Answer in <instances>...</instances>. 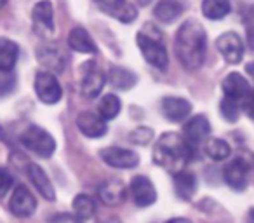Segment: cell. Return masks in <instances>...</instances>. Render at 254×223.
Instances as JSON below:
<instances>
[{"label":"cell","instance_id":"9c48e42d","mask_svg":"<svg viewBox=\"0 0 254 223\" xmlns=\"http://www.w3.org/2000/svg\"><path fill=\"white\" fill-rule=\"evenodd\" d=\"M216 47L230 65H237L244 58V42L235 32H226L216 40Z\"/></svg>","mask_w":254,"mask_h":223},{"label":"cell","instance_id":"ac0fdd59","mask_svg":"<svg viewBox=\"0 0 254 223\" xmlns=\"http://www.w3.org/2000/svg\"><path fill=\"white\" fill-rule=\"evenodd\" d=\"M162 114L171 122H181L190 115L191 105L183 98H176V96H169V98L162 99Z\"/></svg>","mask_w":254,"mask_h":223},{"label":"cell","instance_id":"60d3db41","mask_svg":"<svg viewBox=\"0 0 254 223\" xmlns=\"http://www.w3.org/2000/svg\"><path fill=\"white\" fill-rule=\"evenodd\" d=\"M249 218H251V223H254V208L251 209V213H249Z\"/></svg>","mask_w":254,"mask_h":223},{"label":"cell","instance_id":"7a4b0ae2","mask_svg":"<svg viewBox=\"0 0 254 223\" xmlns=\"http://www.w3.org/2000/svg\"><path fill=\"white\" fill-rule=\"evenodd\" d=\"M193 153L195 149L191 145H188L187 140L181 138L176 133H166L155 143L153 162L176 174L185 169V166L190 162Z\"/></svg>","mask_w":254,"mask_h":223},{"label":"cell","instance_id":"836d02e7","mask_svg":"<svg viewBox=\"0 0 254 223\" xmlns=\"http://www.w3.org/2000/svg\"><path fill=\"white\" fill-rule=\"evenodd\" d=\"M12 185V176L5 169H0V197H4Z\"/></svg>","mask_w":254,"mask_h":223},{"label":"cell","instance_id":"30bf717a","mask_svg":"<svg viewBox=\"0 0 254 223\" xmlns=\"http://www.w3.org/2000/svg\"><path fill=\"white\" fill-rule=\"evenodd\" d=\"M129 194L138 208H148L157 201V190L146 176H134L129 185Z\"/></svg>","mask_w":254,"mask_h":223},{"label":"cell","instance_id":"7402d4cb","mask_svg":"<svg viewBox=\"0 0 254 223\" xmlns=\"http://www.w3.org/2000/svg\"><path fill=\"white\" fill-rule=\"evenodd\" d=\"M187 7L185 0H159V4L155 5V18L162 23H173L181 16V12Z\"/></svg>","mask_w":254,"mask_h":223},{"label":"cell","instance_id":"4fadbf2b","mask_svg":"<svg viewBox=\"0 0 254 223\" xmlns=\"http://www.w3.org/2000/svg\"><path fill=\"white\" fill-rule=\"evenodd\" d=\"M209 135H211V124H209L205 115L191 117L183 128V138L187 140L188 145H191L193 149H197L204 140H207Z\"/></svg>","mask_w":254,"mask_h":223},{"label":"cell","instance_id":"603a6c76","mask_svg":"<svg viewBox=\"0 0 254 223\" xmlns=\"http://www.w3.org/2000/svg\"><path fill=\"white\" fill-rule=\"evenodd\" d=\"M174 190H176L178 197L190 201L197 192V178L190 171H180L174 174Z\"/></svg>","mask_w":254,"mask_h":223},{"label":"cell","instance_id":"d590c367","mask_svg":"<svg viewBox=\"0 0 254 223\" xmlns=\"http://www.w3.org/2000/svg\"><path fill=\"white\" fill-rule=\"evenodd\" d=\"M98 223H122L120 222L117 216H106V218H103V220H99Z\"/></svg>","mask_w":254,"mask_h":223},{"label":"cell","instance_id":"9a60e30c","mask_svg":"<svg viewBox=\"0 0 254 223\" xmlns=\"http://www.w3.org/2000/svg\"><path fill=\"white\" fill-rule=\"evenodd\" d=\"M37 60L44 68L53 72H61L66 63V56L63 51L56 46H51V44H44L37 49Z\"/></svg>","mask_w":254,"mask_h":223},{"label":"cell","instance_id":"52a82bcc","mask_svg":"<svg viewBox=\"0 0 254 223\" xmlns=\"http://www.w3.org/2000/svg\"><path fill=\"white\" fill-rule=\"evenodd\" d=\"M35 92L39 96V99L46 105H54L61 99L63 91L61 85L58 82V78L54 77L51 72H39L35 77Z\"/></svg>","mask_w":254,"mask_h":223},{"label":"cell","instance_id":"6da1fadb","mask_svg":"<svg viewBox=\"0 0 254 223\" xmlns=\"http://www.w3.org/2000/svg\"><path fill=\"white\" fill-rule=\"evenodd\" d=\"M207 37L202 25L195 19H188L180 26L174 40V51L180 63L188 72H195L202 67L205 60Z\"/></svg>","mask_w":254,"mask_h":223},{"label":"cell","instance_id":"1f68e13d","mask_svg":"<svg viewBox=\"0 0 254 223\" xmlns=\"http://www.w3.org/2000/svg\"><path fill=\"white\" fill-rule=\"evenodd\" d=\"M16 84V77L12 72H0V96L7 94Z\"/></svg>","mask_w":254,"mask_h":223},{"label":"cell","instance_id":"7c38bea8","mask_svg":"<svg viewBox=\"0 0 254 223\" xmlns=\"http://www.w3.org/2000/svg\"><path fill=\"white\" fill-rule=\"evenodd\" d=\"M223 178L226 185L233 190L240 192L247 187V178H249V166L244 159H233L223 169Z\"/></svg>","mask_w":254,"mask_h":223},{"label":"cell","instance_id":"d6986e66","mask_svg":"<svg viewBox=\"0 0 254 223\" xmlns=\"http://www.w3.org/2000/svg\"><path fill=\"white\" fill-rule=\"evenodd\" d=\"M77 126L87 138H101L106 133V122L92 112H82L77 117Z\"/></svg>","mask_w":254,"mask_h":223},{"label":"cell","instance_id":"ffe728a7","mask_svg":"<svg viewBox=\"0 0 254 223\" xmlns=\"http://www.w3.org/2000/svg\"><path fill=\"white\" fill-rule=\"evenodd\" d=\"M68 46H70V49L77 51V53H85V54L98 53L96 42L92 40V37L89 35L87 30L82 28V26L71 28V32L68 33Z\"/></svg>","mask_w":254,"mask_h":223},{"label":"cell","instance_id":"f35d334b","mask_svg":"<svg viewBox=\"0 0 254 223\" xmlns=\"http://www.w3.org/2000/svg\"><path fill=\"white\" fill-rule=\"evenodd\" d=\"M246 70H247V74H249L251 77L254 78V61H253V63H249V65H247V67H246Z\"/></svg>","mask_w":254,"mask_h":223},{"label":"cell","instance_id":"8fae6325","mask_svg":"<svg viewBox=\"0 0 254 223\" xmlns=\"http://www.w3.org/2000/svg\"><path fill=\"white\" fill-rule=\"evenodd\" d=\"M9 208H11L12 215L19 216V218H28V216H32L35 213L37 201L25 185H18L11 195Z\"/></svg>","mask_w":254,"mask_h":223},{"label":"cell","instance_id":"f546056e","mask_svg":"<svg viewBox=\"0 0 254 223\" xmlns=\"http://www.w3.org/2000/svg\"><path fill=\"white\" fill-rule=\"evenodd\" d=\"M221 115L230 122H235L240 115V103L235 99L230 98H223L221 101Z\"/></svg>","mask_w":254,"mask_h":223},{"label":"cell","instance_id":"4dcf8cb0","mask_svg":"<svg viewBox=\"0 0 254 223\" xmlns=\"http://www.w3.org/2000/svg\"><path fill=\"white\" fill-rule=\"evenodd\" d=\"M129 140H131L132 143H136V145H148L150 140H153V131L150 128L141 126V128H136L134 131L129 135Z\"/></svg>","mask_w":254,"mask_h":223},{"label":"cell","instance_id":"44dd1931","mask_svg":"<svg viewBox=\"0 0 254 223\" xmlns=\"http://www.w3.org/2000/svg\"><path fill=\"white\" fill-rule=\"evenodd\" d=\"M28 176H30V180H32L33 187L39 190V194L42 195L44 199H47V201H54V199H56V192H54L53 183L49 181V176H47L42 167L37 166V164H30Z\"/></svg>","mask_w":254,"mask_h":223},{"label":"cell","instance_id":"74e56055","mask_svg":"<svg viewBox=\"0 0 254 223\" xmlns=\"http://www.w3.org/2000/svg\"><path fill=\"white\" fill-rule=\"evenodd\" d=\"M249 46H251V49L254 51V28L249 30Z\"/></svg>","mask_w":254,"mask_h":223},{"label":"cell","instance_id":"484cf974","mask_svg":"<svg viewBox=\"0 0 254 223\" xmlns=\"http://www.w3.org/2000/svg\"><path fill=\"white\" fill-rule=\"evenodd\" d=\"M232 4L230 0H204L202 2V12L209 19H223L230 14Z\"/></svg>","mask_w":254,"mask_h":223},{"label":"cell","instance_id":"b9f144b4","mask_svg":"<svg viewBox=\"0 0 254 223\" xmlns=\"http://www.w3.org/2000/svg\"><path fill=\"white\" fill-rule=\"evenodd\" d=\"M4 4H5V0H0V7H4Z\"/></svg>","mask_w":254,"mask_h":223},{"label":"cell","instance_id":"83f0119b","mask_svg":"<svg viewBox=\"0 0 254 223\" xmlns=\"http://www.w3.org/2000/svg\"><path fill=\"white\" fill-rule=\"evenodd\" d=\"M73 213L77 218L82 220V222L92 218L96 213L94 199L89 197V195H85V194H78L77 197L73 199Z\"/></svg>","mask_w":254,"mask_h":223},{"label":"cell","instance_id":"5b68a950","mask_svg":"<svg viewBox=\"0 0 254 223\" xmlns=\"http://www.w3.org/2000/svg\"><path fill=\"white\" fill-rule=\"evenodd\" d=\"M32 21L33 30L37 35L44 39H51L56 35V25H54V9L51 0H40L39 4L32 9Z\"/></svg>","mask_w":254,"mask_h":223},{"label":"cell","instance_id":"8d00e7d4","mask_svg":"<svg viewBox=\"0 0 254 223\" xmlns=\"http://www.w3.org/2000/svg\"><path fill=\"white\" fill-rule=\"evenodd\" d=\"M166 223H191L190 220H187V218H173V220H169V222H166Z\"/></svg>","mask_w":254,"mask_h":223},{"label":"cell","instance_id":"3957f363","mask_svg":"<svg viewBox=\"0 0 254 223\" xmlns=\"http://www.w3.org/2000/svg\"><path fill=\"white\" fill-rule=\"evenodd\" d=\"M138 47L141 49L145 60L148 61L152 67L159 68V70H166L169 67V54L164 46L160 35H152L146 30L138 33Z\"/></svg>","mask_w":254,"mask_h":223},{"label":"cell","instance_id":"8992f818","mask_svg":"<svg viewBox=\"0 0 254 223\" xmlns=\"http://www.w3.org/2000/svg\"><path fill=\"white\" fill-rule=\"evenodd\" d=\"M106 82V77L101 68L96 65V61H87L82 65V85L80 91L84 98H96L103 91V85Z\"/></svg>","mask_w":254,"mask_h":223},{"label":"cell","instance_id":"cb8c5ba5","mask_svg":"<svg viewBox=\"0 0 254 223\" xmlns=\"http://www.w3.org/2000/svg\"><path fill=\"white\" fill-rule=\"evenodd\" d=\"M19 47L11 39H0V72H12L18 63Z\"/></svg>","mask_w":254,"mask_h":223},{"label":"cell","instance_id":"2e32d148","mask_svg":"<svg viewBox=\"0 0 254 223\" xmlns=\"http://www.w3.org/2000/svg\"><path fill=\"white\" fill-rule=\"evenodd\" d=\"M223 92H225V98L244 103V99H246L247 94L251 92L249 82H247L240 74L233 72V74L226 75V78L223 80Z\"/></svg>","mask_w":254,"mask_h":223},{"label":"cell","instance_id":"277c9868","mask_svg":"<svg viewBox=\"0 0 254 223\" xmlns=\"http://www.w3.org/2000/svg\"><path fill=\"white\" fill-rule=\"evenodd\" d=\"M21 143L26 150L44 159H49L56 150V142L54 138L46 131V129L39 128V126H28L25 131L21 133Z\"/></svg>","mask_w":254,"mask_h":223},{"label":"cell","instance_id":"ab89813d","mask_svg":"<svg viewBox=\"0 0 254 223\" xmlns=\"http://www.w3.org/2000/svg\"><path fill=\"white\" fill-rule=\"evenodd\" d=\"M138 2H139L141 5H148L150 2H152V0H138Z\"/></svg>","mask_w":254,"mask_h":223},{"label":"cell","instance_id":"4316f807","mask_svg":"<svg viewBox=\"0 0 254 223\" xmlns=\"http://www.w3.org/2000/svg\"><path fill=\"white\" fill-rule=\"evenodd\" d=\"M120 112V99L115 94H105L99 99L98 115L103 121H113Z\"/></svg>","mask_w":254,"mask_h":223},{"label":"cell","instance_id":"ba28073f","mask_svg":"<svg viewBox=\"0 0 254 223\" xmlns=\"http://www.w3.org/2000/svg\"><path fill=\"white\" fill-rule=\"evenodd\" d=\"M101 159L105 160L110 167H117V169H132V167H136L139 162L138 153L132 152V150L120 149V147L103 149Z\"/></svg>","mask_w":254,"mask_h":223},{"label":"cell","instance_id":"d4e9b609","mask_svg":"<svg viewBox=\"0 0 254 223\" xmlns=\"http://www.w3.org/2000/svg\"><path fill=\"white\" fill-rule=\"evenodd\" d=\"M108 80H110V84H112L115 89H120V91H127V89H131L132 85L138 82V77H136L134 72L127 70V68L113 67V68H110Z\"/></svg>","mask_w":254,"mask_h":223},{"label":"cell","instance_id":"e0dca14e","mask_svg":"<svg viewBox=\"0 0 254 223\" xmlns=\"http://www.w3.org/2000/svg\"><path fill=\"white\" fill-rule=\"evenodd\" d=\"M98 195L106 206H119L126 201L127 187L119 180L103 181L98 187Z\"/></svg>","mask_w":254,"mask_h":223},{"label":"cell","instance_id":"f1b7e54d","mask_svg":"<svg viewBox=\"0 0 254 223\" xmlns=\"http://www.w3.org/2000/svg\"><path fill=\"white\" fill-rule=\"evenodd\" d=\"M205 153H207L212 160H225L226 157L232 153V149H230V145L225 140L211 138L205 143Z\"/></svg>","mask_w":254,"mask_h":223},{"label":"cell","instance_id":"5bb4252c","mask_svg":"<svg viewBox=\"0 0 254 223\" xmlns=\"http://www.w3.org/2000/svg\"><path fill=\"white\" fill-rule=\"evenodd\" d=\"M98 2L110 16L122 23H132L138 16V9L129 0H98Z\"/></svg>","mask_w":254,"mask_h":223},{"label":"cell","instance_id":"d6a6232c","mask_svg":"<svg viewBox=\"0 0 254 223\" xmlns=\"http://www.w3.org/2000/svg\"><path fill=\"white\" fill-rule=\"evenodd\" d=\"M49 223H82V220L70 213H56L49 218Z\"/></svg>","mask_w":254,"mask_h":223},{"label":"cell","instance_id":"e575fe53","mask_svg":"<svg viewBox=\"0 0 254 223\" xmlns=\"http://www.w3.org/2000/svg\"><path fill=\"white\" fill-rule=\"evenodd\" d=\"M244 110L247 112L251 119H254V89H251V92L247 94V98L244 99Z\"/></svg>","mask_w":254,"mask_h":223}]
</instances>
